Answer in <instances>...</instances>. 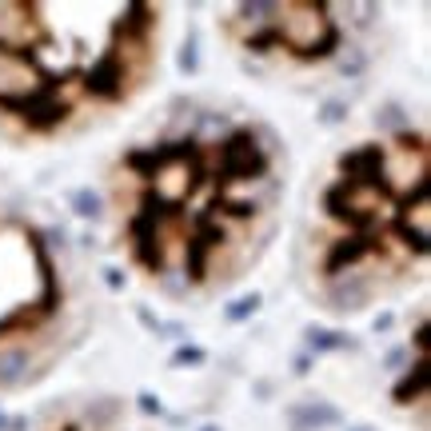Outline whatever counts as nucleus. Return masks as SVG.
I'll list each match as a JSON object with an SVG mask.
<instances>
[{"label":"nucleus","instance_id":"a878e982","mask_svg":"<svg viewBox=\"0 0 431 431\" xmlns=\"http://www.w3.org/2000/svg\"><path fill=\"white\" fill-rule=\"evenodd\" d=\"M104 284H108L112 291H120L124 288V271L120 268H104Z\"/></svg>","mask_w":431,"mask_h":431},{"label":"nucleus","instance_id":"9d476101","mask_svg":"<svg viewBox=\"0 0 431 431\" xmlns=\"http://www.w3.org/2000/svg\"><path fill=\"white\" fill-rule=\"evenodd\" d=\"M371 248H375V240L371 236H355V232L343 236V240H336L328 248V260H323V276H331V280L343 276V268H355L360 260H368Z\"/></svg>","mask_w":431,"mask_h":431},{"label":"nucleus","instance_id":"dca6fc26","mask_svg":"<svg viewBox=\"0 0 431 431\" xmlns=\"http://www.w3.org/2000/svg\"><path fill=\"white\" fill-rule=\"evenodd\" d=\"M72 212H76L81 220H100V216H104V200H100V192H92V188H76V192H72Z\"/></svg>","mask_w":431,"mask_h":431},{"label":"nucleus","instance_id":"1a4fd4ad","mask_svg":"<svg viewBox=\"0 0 431 431\" xmlns=\"http://www.w3.org/2000/svg\"><path fill=\"white\" fill-rule=\"evenodd\" d=\"M343 415L340 407H331L323 400H303L288 407V427L291 431H323V427H340Z\"/></svg>","mask_w":431,"mask_h":431},{"label":"nucleus","instance_id":"cd10ccee","mask_svg":"<svg viewBox=\"0 0 431 431\" xmlns=\"http://www.w3.org/2000/svg\"><path fill=\"white\" fill-rule=\"evenodd\" d=\"M383 363H388V368H400V363H403V348L388 351V360H383Z\"/></svg>","mask_w":431,"mask_h":431},{"label":"nucleus","instance_id":"c85d7f7f","mask_svg":"<svg viewBox=\"0 0 431 431\" xmlns=\"http://www.w3.org/2000/svg\"><path fill=\"white\" fill-rule=\"evenodd\" d=\"M308 368H311L308 355H296V375H308Z\"/></svg>","mask_w":431,"mask_h":431},{"label":"nucleus","instance_id":"6ab92c4d","mask_svg":"<svg viewBox=\"0 0 431 431\" xmlns=\"http://www.w3.org/2000/svg\"><path fill=\"white\" fill-rule=\"evenodd\" d=\"M116 415H120V400H96L88 411H84V420H88L92 427H108Z\"/></svg>","mask_w":431,"mask_h":431},{"label":"nucleus","instance_id":"9b49d317","mask_svg":"<svg viewBox=\"0 0 431 431\" xmlns=\"http://www.w3.org/2000/svg\"><path fill=\"white\" fill-rule=\"evenodd\" d=\"M368 300H371V284L363 276H348V280L336 276L328 288V303L336 311H360V308H368Z\"/></svg>","mask_w":431,"mask_h":431},{"label":"nucleus","instance_id":"b1692460","mask_svg":"<svg viewBox=\"0 0 431 431\" xmlns=\"http://www.w3.org/2000/svg\"><path fill=\"white\" fill-rule=\"evenodd\" d=\"M340 72H343V76H360V72H363V56H360V52L343 56V61H340Z\"/></svg>","mask_w":431,"mask_h":431},{"label":"nucleus","instance_id":"6e6552de","mask_svg":"<svg viewBox=\"0 0 431 431\" xmlns=\"http://www.w3.org/2000/svg\"><path fill=\"white\" fill-rule=\"evenodd\" d=\"M36 88V68L24 52L0 48V100L4 96H24Z\"/></svg>","mask_w":431,"mask_h":431},{"label":"nucleus","instance_id":"4468645a","mask_svg":"<svg viewBox=\"0 0 431 431\" xmlns=\"http://www.w3.org/2000/svg\"><path fill=\"white\" fill-rule=\"evenodd\" d=\"M156 24V12L148 4H128L124 21L116 24V41H148V28Z\"/></svg>","mask_w":431,"mask_h":431},{"label":"nucleus","instance_id":"f3484780","mask_svg":"<svg viewBox=\"0 0 431 431\" xmlns=\"http://www.w3.org/2000/svg\"><path fill=\"white\" fill-rule=\"evenodd\" d=\"M260 303H264L260 291H248V296H240V300H232L228 308H224V320H228V323H244V320H251V316L260 311Z\"/></svg>","mask_w":431,"mask_h":431},{"label":"nucleus","instance_id":"c756f323","mask_svg":"<svg viewBox=\"0 0 431 431\" xmlns=\"http://www.w3.org/2000/svg\"><path fill=\"white\" fill-rule=\"evenodd\" d=\"M200 431H220V427H216V423H204V427Z\"/></svg>","mask_w":431,"mask_h":431},{"label":"nucleus","instance_id":"412c9836","mask_svg":"<svg viewBox=\"0 0 431 431\" xmlns=\"http://www.w3.org/2000/svg\"><path fill=\"white\" fill-rule=\"evenodd\" d=\"M204 360H208V351L196 348V343H184V348L172 351V368H200Z\"/></svg>","mask_w":431,"mask_h":431},{"label":"nucleus","instance_id":"2eb2a0df","mask_svg":"<svg viewBox=\"0 0 431 431\" xmlns=\"http://www.w3.org/2000/svg\"><path fill=\"white\" fill-rule=\"evenodd\" d=\"M28 371V351L24 348H0V388H21Z\"/></svg>","mask_w":431,"mask_h":431},{"label":"nucleus","instance_id":"39448f33","mask_svg":"<svg viewBox=\"0 0 431 431\" xmlns=\"http://www.w3.org/2000/svg\"><path fill=\"white\" fill-rule=\"evenodd\" d=\"M348 184H363V188H383V168H388V152L380 144H360L340 160Z\"/></svg>","mask_w":431,"mask_h":431},{"label":"nucleus","instance_id":"0eeeda50","mask_svg":"<svg viewBox=\"0 0 431 431\" xmlns=\"http://www.w3.org/2000/svg\"><path fill=\"white\" fill-rule=\"evenodd\" d=\"M431 204H427V184L423 188H415L407 196V204H403V212H400V220H395V228H400V236L411 244L415 251H427V240H431V232H427V224H431Z\"/></svg>","mask_w":431,"mask_h":431},{"label":"nucleus","instance_id":"423d86ee","mask_svg":"<svg viewBox=\"0 0 431 431\" xmlns=\"http://www.w3.org/2000/svg\"><path fill=\"white\" fill-rule=\"evenodd\" d=\"M84 88H88L92 96H100V100H120V96H124V88H128V68L120 64L116 48H108L100 61L88 68Z\"/></svg>","mask_w":431,"mask_h":431},{"label":"nucleus","instance_id":"7c9ffc66","mask_svg":"<svg viewBox=\"0 0 431 431\" xmlns=\"http://www.w3.org/2000/svg\"><path fill=\"white\" fill-rule=\"evenodd\" d=\"M348 431H368V427H348Z\"/></svg>","mask_w":431,"mask_h":431},{"label":"nucleus","instance_id":"a211bd4d","mask_svg":"<svg viewBox=\"0 0 431 431\" xmlns=\"http://www.w3.org/2000/svg\"><path fill=\"white\" fill-rule=\"evenodd\" d=\"M375 124H380V128H388V132H400V136H403V132L411 128V116L400 108V104H383V108L375 112Z\"/></svg>","mask_w":431,"mask_h":431},{"label":"nucleus","instance_id":"ddd939ff","mask_svg":"<svg viewBox=\"0 0 431 431\" xmlns=\"http://www.w3.org/2000/svg\"><path fill=\"white\" fill-rule=\"evenodd\" d=\"M303 343H308V351H316V355H323V351H355V340H351L348 331L320 328V323H308V328H303Z\"/></svg>","mask_w":431,"mask_h":431},{"label":"nucleus","instance_id":"393cba45","mask_svg":"<svg viewBox=\"0 0 431 431\" xmlns=\"http://www.w3.org/2000/svg\"><path fill=\"white\" fill-rule=\"evenodd\" d=\"M136 316H140V323H144V328H148V331H156V336H164V323L156 320V316H152L148 308H136Z\"/></svg>","mask_w":431,"mask_h":431},{"label":"nucleus","instance_id":"aec40b11","mask_svg":"<svg viewBox=\"0 0 431 431\" xmlns=\"http://www.w3.org/2000/svg\"><path fill=\"white\" fill-rule=\"evenodd\" d=\"M180 72L184 76H196L200 72V44H196V32H188V41H184V48H180Z\"/></svg>","mask_w":431,"mask_h":431},{"label":"nucleus","instance_id":"f03ea898","mask_svg":"<svg viewBox=\"0 0 431 431\" xmlns=\"http://www.w3.org/2000/svg\"><path fill=\"white\" fill-rule=\"evenodd\" d=\"M0 108L16 112L28 128H56V124L68 116V96H61V88L56 84H36L32 92H24V96H4L0 100Z\"/></svg>","mask_w":431,"mask_h":431},{"label":"nucleus","instance_id":"7ed1b4c3","mask_svg":"<svg viewBox=\"0 0 431 431\" xmlns=\"http://www.w3.org/2000/svg\"><path fill=\"white\" fill-rule=\"evenodd\" d=\"M220 176L232 184H248L268 176V152L256 144L251 132H232L220 144Z\"/></svg>","mask_w":431,"mask_h":431},{"label":"nucleus","instance_id":"f8f14e48","mask_svg":"<svg viewBox=\"0 0 431 431\" xmlns=\"http://www.w3.org/2000/svg\"><path fill=\"white\" fill-rule=\"evenodd\" d=\"M427 388H431V363H427V355H420V360L411 363L407 371H403V380L395 383V403H415V400H427Z\"/></svg>","mask_w":431,"mask_h":431},{"label":"nucleus","instance_id":"f257e3e1","mask_svg":"<svg viewBox=\"0 0 431 431\" xmlns=\"http://www.w3.org/2000/svg\"><path fill=\"white\" fill-rule=\"evenodd\" d=\"M276 36H280L284 48H291L303 61H323L340 48V32L328 21V9L323 4H311V0H291V4H276Z\"/></svg>","mask_w":431,"mask_h":431},{"label":"nucleus","instance_id":"5701e85b","mask_svg":"<svg viewBox=\"0 0 431 431\" xmlns=\"http://www.w3.org/2000/svg\"><path fill=\"white\" fill-rule=\"evenodd\" d=\"M136 403H140L144 415H160V411H164L160 395H152V391H140V395H136Z\"/></svg>","mask_w":431,"mask_h":431},{"label":"nucleus","instance_id":"4be33fe9","mask_svg":"<svg viewBox=\"0 0 431 431\" xmlns=\"http://www.w3.org/2000/svg\"><path fill=\"white\" fill-rule=\"evenodd\" d=\"M348 120V100H340V96H331V100L320 104V124H328V128H336V124Z\"/></svg>","mask_w":431,"mask_h":431},{"label":"nucleus","instance_id":"20e7f679","mask_svg":"<svg viewBox=\"0 0 431 431\" xmlns=\"http://www.w3.org/2000/svg\"><path fill=\"white\" fill-rule=\"evenodd\" d=\"M196 176H200V160H172L152 176V196L164 208H180L196 188Z\"/></svg>","mask_w":431,"mask_h":431},{"label":"nucleus","instance_id":"bb28decb","mask_svg":"<svg viewBox=\"0 0 431 431\" xmlns=\"http://www.w3.org/2000/svg\"><path fill=\"white\" fill-rule=\"evenodd\" d=\"M415 348L427 351V320H420V328H415Z\"/></svg>","mask_w":431,"mask_h":431}]
</instances>
